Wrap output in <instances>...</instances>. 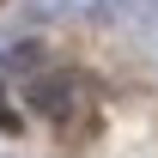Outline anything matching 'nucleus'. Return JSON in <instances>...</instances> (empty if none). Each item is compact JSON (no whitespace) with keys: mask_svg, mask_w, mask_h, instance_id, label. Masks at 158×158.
<instances>
[{"mask_svg":"<svg viewBox=\"0 0 158 158\" xmlns=\"http://www.w3.org/2000/svg\"><path fill=\"white\" fill-rule=\"evenodd\" d=\"M31 103H37L43 116H73V103H79V91H73V79H61V73H49V79H37V85H31Z\"/></svg>","mask_w":158,"mask_h":158,"instance_id":"f257e3e1","label":"nucleus"},{"mask_svg":"<svg viewBox=\"0 0 158 158\" xmlns=\"http://www.w3.org/2000/svg\"><path fill=\"white\" fill-rule=\"evenodd\" d=\"M0 134H19V110H12V98H6V85H0Z\"/></svg>","mask_w":158,"mask_h":158,"instance_id":"f03ea898","label":"nucleus"}]
</instances>
